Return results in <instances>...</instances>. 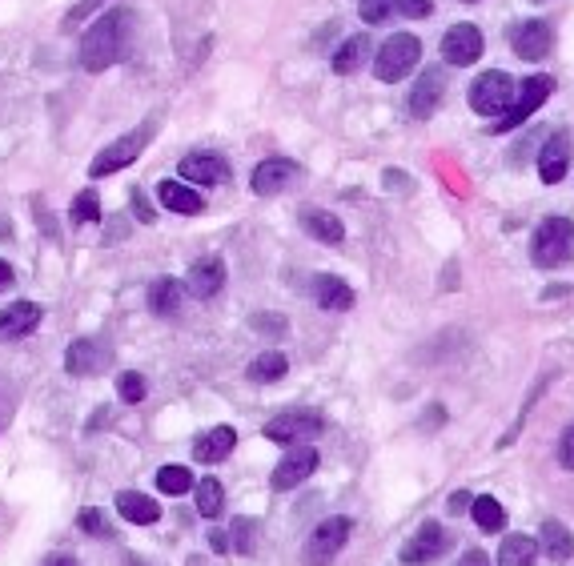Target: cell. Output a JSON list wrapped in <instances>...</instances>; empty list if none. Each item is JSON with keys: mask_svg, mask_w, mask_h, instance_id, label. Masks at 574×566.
<instances>
[{"mask_svg": "<svg viewBox=\"0 0 574 566\" xmlns=\"http://www.w3.org/2000/svg\"><path fill=\"white\" fill-rule=\"evenodd\" d=\"M137 17L129 9H109L101 21H93L81 37V69L85 73H105L109 65H117L129 49Z\"/></svg>", "mask_w": 574, "mask_h": 566, "instance_id": "obj_1", "label": "cell"}, {"mask_svg": "<svg viewBox=\"0 0 574 566\" xmlns=\"http://www.w3.org/2000/svg\"><path fill=\"white\" fill-rule=\"evenodd\" d=\"M422 61V41L414 33H394L382 49H378V61H374V77L386 81V85H398L410 77V69Z\"/></svg>", "mask_w": 574, "mask_h": 566, "instance_id": "obj_2", "label": "cell"}, {"mask_svg": "<svg viewBox=\"0 0 574 566\" xmlns=\"http://www.w3.org/2000/svg\"><path fill=\"white\" fill-rule=\"evenodd\" d=\"M574 249V221L566 217H546L538 229H534V241H530V257L538 269H554L570 257Z\"/></svg>", "mask_w": 574, "mask_h": 566, "instance_id": "obj_3", "label": "cell"}, {"mask_svg": "<svg viewBox=\"0 0 574 566\" xmlns=\"http://www.w3.org/2000/svg\"><path fill=\"white\" fill-rule=\"evenodd\" d=\"M149 137H153V125H137L133 133L117 137L113 145H105V149L93 157V165H89V177H113V173L129 169V165H133V161L145 153Z\"/></svg>", "mask_w": 574, "mask_h": 566, "instance_id": "obj_4", "label": "cell"}, {"mask_svg": "<svg viewBox=\"0 0 574 566\" xmlns=\"http://www.w3.org/2000/svg\"><path fill=\"white\" fill-rule=\"evenodd\" d=\"M554 93V77H546V73H534V77H526L522 85H518V93H514V105L494 121V129L490 133H510V129H518L522 121H530V113L534 109H542L546 105V97Z\"/></svg>", "mask_w": 574, "mask_h": 566, "instance_id": "obj_5", "label": "cell"}, {"mask_svg": "<svg viewBox=\"0 0 574 566\" xmlns=\"http://www.w3.org/2000/svg\"><path fill=\"white\" fill-rule=\"evenodd\" d=\"M322 430H326V418L318 410H285L265 422V438L281 442V446H302V442L318 438Z\"/></svg>", "mask_w": 574, "mask_h": 566, "instance_id": "obj_6", "label": "cell"}, {"mask_svg": "<svg viewBox=\"0 0 574 566\" xmlns=\"http://www.w3.org/2000/svg\"><path fill=\"white\" fill-rule=\"evenodd\" d=\"M514 93H518V85H514L506 73L490 69V73H482V77L470 85V109H474L478 117H502V113L514 105Z\"/></svg>", "mask_w": 574, "mask_h": 566, "instance_id": "obj_7", "label": "cell"}, {"mask_svg": "<svg viewBox=\"0 0 574 566\" xmlns=\"http://www.w3.org/2000/svg\"><path fill=\"white\" fill-rule=\"evenodd\" d=\"M346 538H350V518H342V514L326 518V522H322V526H314V534L306 538L302 562H306V566H326V562H334V558L342 554Z\"/></svg>", "mask_w": 574, "mask_h": 566, "instance_id": "obj_8", "label": "cell"}, {"mask_svg": "<svg viewBox=\"0 0 574 566\" xmlns=\"http://www.w3.org/2000/svg\"><path fill=\"white\" fill-rule=\"evenodd\" d=\"M318 450H310L306 442L302 446H294L290 454H285L281 462H277V470H273V478H269V486L273 490H294V486H302L314 470H318Z\"/></svg>", "mask_w": 574, "mask_h": 566, "instance_id": "obj_9", "label": "cell"}, {"mask_svg": "<svg viewBox=\"0 0 574 566\" xmlns=\"http://www.w3.org/2000/svg\"><path fill=\"white\" fill-rule=\"evenodd\" d=\"M486 41H482V29L478 25H454L446 37H442V61L446 65H474L482 57Z\"/></svg>", "mask_w": 574, "mask_h": 566, "instance_id": "obj_10", "label": "cell"}, {"mask_svg": "<svg viewBox=\"0 0 574 566\" xmlns=\"http://www.w3.org/2000/svg\"><path fill=\"white\" fill-rule=\"evenodd\" d=\"M442 93H446L442 69H426V73L418 77V85L410 89V97H406V113H410L414 121H430V117L438 113V105H442Z\"/></svg>", "mask_w": 574, "mask_h": 566, "instance_id": "obj_11", "label": "cell"}, {"mask_svg": "<svg viewBox=\"0 0 574 566\" xmlns=\"http://www.w3.org/2000/svg\"><path fill=\"white\" fill-rule=\"evenodd\" d=\"M450 550V534L438 526V522H426L402 550H398V558L402 562H414V566H422V562H438L442 554Z\"/></svg>", "mask_w": 574, "mask_h": 566, "instance_id": "obj_12", "label": "cell"}, {"mask_svg": "<svg viewBox=\"0 0 574 566\" xmlns=\"http://www.w3.org/2000/svg\"><path fill=\"white\" fill-rule=\"evenodd\" d=\"M298 177H302L298 161H290V157H265V161H261V165L253 169L249 185H253V193L269 197V193H281L285 185H294Z\"/></svg>", "mask_w": 574, "mask_h": 566, "instance_id": "obj_13", "label": "cell"}, {"mask_svg": "<svg viewBox=\"0 0 574 566\" xmlns=\"http://www.w3.org/2000/svg\"><path fill=\"white\" fill-rule=\"evenodd\" d=\"M570 149H574V141H570L566 129L550 133V141L538 149V177H542L546 185H558V181L566 177V169H570Z\"/></svg>", "mask_w": 574, "mask_h": 566, "instance_id": "obj_14", "label": "cell"}, {"mask_svg": "<svg viewBox=\"0 0 574 566\" xmlns=\"http://www.w3.org/2000/svg\"><path fill=\"white\" fill-rule=\"evenodd\" d=\"M181 181L189 185H225L229 181V161L217 153H189L185 161H177Z\"/></svg>", "mask_w": 574, "mask_h": 566, "instance_id": "obj_15", "label": "cell"}, {"mask_svg": "<svg viewBox=\"0 0 574 566\" xmlns=\"http://www.w3.org/2000/svg\"><path fill=\"white\" fill-rule=\"evenodd\" d=\"M510 45L522 61H542L550 49H554V29L546 21H522L514 33H510Z\"/></svg>", "mask_w": 574, "mask_h": 566, "instance_id": "obj_16", "label": "cell"}, {"mask_svg": "<svg viewBox=\"0 0 574 566\" xmlns=\"http://www.w3.org/2000/svg\"><path fill=\"white\" fill-rule=\"evenodd\" d=\"M109 366V350H105V342H97V338H77L73 346H69V354H65V370L73 374V378H93V374H101Z\"/></svg>", "mask_w": 574, "mask_h": 566, "instance_id": "obj_17", "label": "cell"}, {"mask_svg": "<svg viewBox=\"0 0 574 566\" xmlns=\"http://www.w3.org/2000/svg\"><path fill=\"white\" fill-rule=\"evenodd\" d=\"M41 326V306L37 302H13L0 310V342H17L29 338Z\"/></svg>", "mask_w": 574, "mask_h": 566, "instance_id": "obj_18", "label": "cell"}, {"mask_svg": "<svg viewBox=\"0 0 574 566\" xmlns=\"http://www.w3.org/2000/svg\"><path fill=\"white\" fill-rule=\"evenodd\" d=\"M185 286L193 298H213L225 290V261L221 257H201L189 265V277H185Z\"/></svg>", "mask_w": 574, "mask_h": 566, "instance_id": "obj_19", "label": "cell"}, {"mask_svg": "<svg viewBox=\"0 0 574 566\" xmlns=\"http://www.w3.org/2000/svg\"><path fill=\"white\" fill-rule=\"evenodd\" d=\"M314 302L330 314H346L354 306V290H350V281L346 277H334V273H318L314 277Z\"/></svg>", "mask_w": 574, "mask_h": 566, "instance_id": "obj_20", "label": "cell"}, {"mask_svg": "<svg viewBox=\"0 0 574 566\" xmlns=\"http://www.w3.org/2000/svg\"><path fill=\"white\" fill-rule=\"evenodd\" d=\"M302 225H306V233L314 237V241H322V245H342L346 241V225H342V217L338 213H330V209H302Z\"/></svg>", "mask_w": 574, "mask_h": 566, "instance_id": "obj_21", "label": "cell"}, {"mask_svg": "<svg viewBox=\"0 0 574 566\" xmlns=\"http://www.w3.org/2000/svg\"><path fill=\"white\" fill-rule=\"evenodd\" d=\"M233 446H237L233 426H213V430L197 434V442H193V458H197V462H205V466H213V462L229 458V450H233Z\"/></svg>", "mask_w": 574, "mask_h": 566, "instance_id": "obj_22", "label": "cell"}, {"mask_svg": "<svg viewBox=\"0 0 574 566\" xmlns=\"http://www.w3.org/2000/svg\"><path fill=\"white\" fill-rule=\"evenodd\" d=\"M117 514L125 522H133V526H153L161 518V506L149 494H141V490H121L117 494Z\"/></svg>", "mask_w": 574, "mask_h": 566, "instance_id": "obj_23", "label": "cell"}, {"mask_svg": "<svg viewBox=\"0 0 574 566\" xmlns=\"http://www.w3.org/2000/svg\"><path fill=\"white\" fill-rule=\"evenodd\" d=\"M157 197H161V205H165L169 213H201V209H205L201 193H197L189 181H161V185H157Z\"/></svg>", "mask_w": 574, "mask_h": 566, "instance_id": "obj_24", "label": "cell"}, {"mask_svg": "<svg viewBox=\"0 0 574 566\" xmlns=\"http://www.w3.org/2000/svg\"><path fill=\"white\" fill-rule=\"evenodd\" d=\"M181 298H185V286H181L177 277H157L153 286H149V310L157 318H177Z\"/></svg>", "mask_w": 574, "mask_h": 566, "instance_id": "obj_25", "label": "cell"}, {"mask_svg": "<svg viewBox=\"0 0 574 566\" xmlns=\"http://www.w3.org/2000/svg\"><path fill=\"white\" fill-rule=\"evenodd\" d=\"M538 558V542L526 534H506V542L498 546V566H534Z\"/></svg>", "mask_w": 574, "mask_h": 566, "instance_id": "obj_26", "label": "cell"}, {"mask_svg": "<svg viewBox=\"0 0 574 566\" xmlns=\"http://www.w3.org/2000/svg\"><path fill=\"white\" fill-rule=\"evenodd\" d=\"M538 534H542V546H546V554H550L554 562H566V558L574 554V538H570V530H566L558 518H546Z\"/></svg>", "mask_w": 574, "mask_h": 566, "instance_id": "obj_27", "label": "cell"}, {"mask_svg": "<svg viewBox=\"0 0 574 566\" xmlns=\"http://www.w3.org/2000/svg\"><path fill=\"white\" fill-rule=\"evenodd\" d=\"M366 53H370V41L358 33V37H350L338 53H334V73L338 77H350V73H358V65L366 61Z\"/></svg>", "mask_w": 574, "mask_h": 566, "instance_id": "obj_28", "label": "cell"}, {"mask_svg": "<svg viewBox=\"0 0 574 566\" xmlns=\"http://www.w3.org/2000/svg\"><path fill=\"white\" fill-rule=\"evenodd\" d=\"M470 514H474V522H478L486 534H498V530L506 526V510H502V502L490 498V494H478L474 506H470Z\"/></svg>", "mask_w": 574, "mask_h": 566, "instance_id": "obj_29", "label": "cell"}, {"mask_svg": "<svg viewBox=\"0 0 574 566\" xmlns=\"http://www.w3.org/2000/svg\"><path fill=\"white\" fill-rule=\"evenodd\" d=\"M285 370H290L285 354L265 350V354H257V358L249 362V382H277V378H285Z\"/></svg>", "mask_w": 574, "mask_h": 566, "instance_id": "obj_30", "label": "cell"}, {"mask_svg": "<svg viewBox=\"0 0 574 566\" xmlns=\"http://www.w3.org/2000/svg\"><path fill=\"white\" fill-rule=\"evenodd\" d=\"M225 510V490L217 478H197V514L217 518Z\"/></svg>", "mask_w": 574, "mask_h": 566, "instance_id": "obj_31", "label": "cell"}, {"mask_svg": "<svg viewBox=\"0 0 574 566\" xmlns=\"http://www.w3.org/2000/svg\"><path fill=\"white\" fill-rule=\"evenodd\" d=\"M69 221H73V225H97V221H101V197H97L93 189L77 193V197H73V209H69Z\"/></svg>", "mask_w": 574, "mask_h": 566, "instance_id": "obj_32", "label": "cell"}, {"mask_svg": "<svg viewBox=\"0 0 574 566\" xmlns=\"http://www.w3.org/2000/svg\"><path fill=\"white\" fill-rule=\"evenodd\" d=\"M189 486H197V478L189 474V466H161L157 470V490L161 494H185Z\"/></svg>", "mask_w": 574, "mask_h": 566, "instance_id": "obj_33", "label": "cell"}, {"mask_svg": "<svg viewBox=\"0 0 574 566\" xmlns=\"http://www.w3.org/2000/svg\"><path fill=\"white\" fill-rule=\"evenodd\" d=\"M77 526H81L85 534H93V538H113V534H117L113 522L105 518V510H97V506H85V510L77 514Z\"/></svg>", "mask_w": 574, "mask_h": 566, "instance_id": "obj_34", "label": "cell"}, {"mask_svg": "<svg viewBox=\"0 0 574 566\" xmlns=\"http://www.w3.org/2000/svg\"><path fill=\"white\" fill-rule=\"evenodd\" d=\"M398 13V0H358V17L366 25H382Z\"/></svg>", "mask_w": 574, "mask_h": 566, "instance_id": "obj_35", "label": "cell"}, {"mask_svg": "<svg viewBox=\"0 0 574 566\" xmlns=\"http://www.w3.org/2000/svg\"><path fill=\"white\" fill-rule=\"evenodd\" d=\"M117 394H121V402H129V406L145 402V378H141L137 370H125V374L117 378Z\"/></svg>", "mask_w": 574, "mask_h": 566, "instance_id": "obj_36", "label": "cell"}, {"mask_svg": "<svg viewBox=\"0 0 574 566\" xmlns=\"http://www.w3.org/2000/svg\"><path fill=\"white\" fill-rule=\"evenodd\" d=\"M253 546H257V522L237 518V522H233V550L249 558V554H253Z\"/></svg>", "mask_w": 574, "mask_h": 566, "instance_id": "obj_37", "label": "cell"}, {"mask_svg": "<svg viewBox=\"0 0 574 566\" xmlns=\"http://www.w3.org/2000/svg\"><path fill=\"white\" fill-rule=\"evenodd\" d=\"M398 13L410 17V21H422L434 13V0H398Z\"/></svg>", "mask_w": 574, "mask_h": 566, "instance_id": "obj_38", "label": "cell"}, {"mask_svg": "<svg viewBox=\"0 0 574 566\" xmlns=\"http://www.w3.org/2000/svg\"><path fill=\"white\" fill-rule=\"evenodd\" d=\"M558 462L566 466V470H574V422L562 430V438H558Z\"/></svg>", "mask_w": 574, "mask_h": 566, "instance_id": "obj_39", "label": "cell"}, {"mask_svg": "<svg viewBox=\"0 0 574 566\" xmlns=\"http://www.w3.org/2000/svg\"><path fill=\"white\" fill-rule=\"evenodd\" d=\"M129 193H133V213H137V221H141V225H153V221H157V213H153L149 197H145L141 189H129Z\"/></svg>", "mask_w": 574, "mask_h": 566, "instance_id": "obj_40", "label": "cell"}, {"mask_svg": "<svg viewBox=\"0 0 574 566\" xmlns=\"http://www.w3.org/2000/svg\"><path fill=\"white\" fill-rule=\"evenodd\" d=\"M101 5H105V0H77V5H73V13L65 17V25H69V29H77V25H81V21H85L93 9H101Z\"/></svg>", "mask_w": 574, "mask_h": 566, "instance_id": "obj_41", "label": "cell"}, {"mask_svg": "<svg viewBox=\"0 0 574 566\" xmlns=\"http://www.w3.org/2000/svg\"><path fill=\"white\" fill-rule=\"evenodd\" d=\"M253 326H257L261 334H285V318H277V314H261Z\"/></svg>", "mask_w": 574, "mask_h": 566, "instance_id": "obj_42", "label": "cell"}, {"mask_svg": "<svg viewBox=\"0 0 574 566\" xmlns=\"http://www.w3.org/2000/svg\"><path fill=\"white\" fill-rule=\"evenodd\" d=\"M13 281H17V273H13V265H9L5 257H0V294H5V290H13Z\"/></svg>", "mask_w": 574, "mask_h": 566, "instance_id": "obj_43", "label": "cell"}, {"mask_svg": "<svg viewBox=\"0 0 574 566\" xmlns=\"http://www.w3.org/2000/svg\"><path fill=\"white\" fill-rule=\"evenodd\" d=\"M470 506H474V494H466V490H458V494L450 498V510H454V514H462V510H470Z\"/></svg>", "mask_w": 574, "mask_h": 566, "instance_id": "obj_44", "label": "cell"}, {"mask_svg": "<svg viewBox=\"0 0 574 566\" xmlns=\"http://www.w3.org/2000/svg\"><path fill=\"white\" fill-rule=\"evenodd\" d=\"M458 566H490V558H486L482 550H466V554L458 558Z\"/></svg>", "mask_w": 574, "mask_h": 566, "instance_id": "obj_45", "label": "cell"}, {"mask_svg": "<svg viewBox=\"0 0 574 566\" xmlns=\"http://www.w3.org/2000/svg\"><path fill=\"white\" fill-rule=\"evenodd\" d=\"M209 546H213V550H217V554H221V550H229V534H225V530H217V526H213V530H209Z\"/></svg>", "mask_w": 574, "mask_h": 566, "instance_id": "obj_46", "label": "cell"}, {"mask_svg": "<svg viewBox=\"0 0 574 566\" xmlns=\"http://www.w3.org/2000/svg\"><path fill=\"white\" fill-rule=\"evenodd\" d=\"M45 566H81V562H77V558H69V554H57V558H49Z\"/></svg>", "mask_w": 574, "mask_h": 566, "instance_id": "obj_47", "label": "cell"}, {"mask_svg": "<svg viewBox=\"0 0 574 566\" xmlns=\"http://www.w3.org/2000/svg\"><path fill=\"white\" fill-rule=\"evenodd\" d=\"M462 5H474V0H462Z\"/></svg>", "mask_w": 574, "mask_h": 566, "instance_id": "obj_48", "label": "cell"}]
</instances>
